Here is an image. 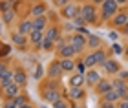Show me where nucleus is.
<instances>
[{"mask_svg": "<svg viewBox=\"0 0 128 108\" xmlns=\"http://www.w3.org/2000/svg\"><path fill=\"white\" fill-rule=\"evenodd\" d=\"M101 99L104 101V103H112V104L119 103V101H123V99H121V95H119V92H117V90H112V92L104 94V95H102Z\"/></svg>", "mask_w": 128, "mask_h": 108, "instance_id": "obj_20", "label": "nucleus"}, {"mask_svg": "<svg viewBox=\"0 0 128 108\" xmlns=\"http://www.w3.org/2000/svg\"><path fill=\"white\" fill-rule=\"evenodd\" d=\"M73 108H84V106H80V104H77V106H73Z\"/></svg>", "mask_w": 128, "mask_h": 108, "instance_id": "obj_38", "label": "nucleus"}, {"mask_svg": "<svg viewBox=\"0 0 128 108\" xmlns=\"http://www.w3.org/2000/svg\"><path fill=\"white\" fill-rule=\"evenodd\" d=\"M68 42L72 44V46H75V48H77V52L80 53L86 46H88V37L82 35V33H72V35L68 37Z\"/></svg>", "mask_w": 128, "mask_h": 108, "instance_id": "obj_4", "label": "nucleus"}, {"mask_svg": "<svg viewBox=\"0 0 128 108\" xmlns=\"http://www.w3.org/2000/svg\"><path fill=\"white\" fill-rule=\"evenodd\" d=\"M57 53H59L60 59H73L79 52H77V48L72 46L70 42H59L57 44Z\"/></svg>", "mask_w": 128, "mask_h": 108, "instance_id": "obj_3", "label": "nucleus"}, {"mask_svg": "<svg viewBox=\"0 0 128 108\" xmlns=\"http://www.w3.org/2000/svg\"><path fill=\"white\" fill-rule=\"evenodd\" d=\"M88 48H90V50H94V52L101 50V48H102L101 37H97V35H88Z\"/></svg>", "mask_w": 128, "mask_h": 108, "instance_id": "obj_23", "label": "nucleus"}, {"mask_svg": "<svg viewBox=\"0 0 128 108\" xmlns=\"http://www.w3.org/2000/svg\"><path fill=\"white\" fill-rule=\"evenodd\" d=\"M101 108H117V106L112 104V103H104V101H101Z\"/></svg>", "mask_w": 128, "mask_h": 108, "instance_id": "obj_35", "label": "nucleus"}, {"mask_svg": "<svg viewBox=\"0 0 128 108\" xmlns=\"http://www.w3.org/2000/svg\"><path fill=\"white\" fill-rule=\"evenodd\" d=\"M11 82H15V70H9L8 64H2V68H0V84H2V88H6Z\"/></svg>", "mask_w": 128, "mask_h": 108, "instance_id": "obj_5", "label": "nucleus"}, {"mask_svg": "<svg viewBox=\"0 0 128 108\" xmlns=\"http://www.w3.org/2000/svg\"><path fill=\"white\" fill-rule=\"evenodd\" d=\"M110 22H112L114 28H126V24H128V13H126V11H119Z\"/></svg>", "mask_w": 128, "mask_h": 108, "instance_id": "obj_11", "label": "nucleus"}, {"mask_svg": "<svg viewBox=\"0 0 128 108\" xmlns=\"http://www.w3.org/2000/svg\"><path fill=\"white\" fill-rule=\"evenodd\" d=\"M68 94H70V99H73V101H80V99L86 97V94H84L82 88H70Z\"/></svg>", "mask_w": 128, "mask_h": 108, "instance_id": "obj_25", "label": "nucleus"}, {"mask_svg": "<svg viewBox=\"0 0 128 108\" xmlns=\"http://www.w3.org/2000/svg\"><path fill=\"white\" fill-rule=\"evenodd\" d=\"M15 18H16V11H15L13 8L2 11V22H4V24H11Z\"/></svg>", "mask_w": 128, "mask_h": 108, "instance_id": "obj_24", "label": "nucleus"}, {"mask_svg": "<svg viewBox=\"0 0 128 108\" xmlns=\"http://www.w3.org/2000/svg\"><path fill=\"white\" fill-rule=\"evenodd\" d=\"M108 37L112 38V40H117V38H119V33H117V31H110V33H108Z\"/></svg>", "mask_w": 128, "mask_h": 108, "instance_id": "obj_34", "label": "nucleus"}, {"mask_svg": "<svg viewBox=\"0 0 128 108\" xmlns=\"http://www.w3.org/2000/svg\"><path fill=\"white\" fill-rule=\"evenodd\" d=\"M117 108H128V101H119V103H117Z\"/></svg>", "mask_w": 128, "mask_h": 108, "instance_id": "obj_36", "label": "nucleus"}, {"mask_svg": "<svg viewBox=\"0 0 128 108\" xmlns=\"http://www.w3.org/2000/svg\"><path fill=\"white\" fill-rule=\"evenodd\" d=\"M84 79H86V84H88V86H97L99 82L102 81V77H101V73H99L95 68H92V70H88L84 73Z\"/></svg>", "mask_w": 128, "mask_h": 108, "instance_id": "obj_8", "label": "nucleus"}, {"mask_svg": "<svg viewBox=\"0 0 128 108\" xmlns=\"http://www.w3.org/2000/svg\"><path fill=\"white\" fill-rule=\"evenodd\" d=\"M84 82H86V79H84L82 73H73V75L70 77V81H68L70 88H82Z\"/></svg>", "mask_w": 128, "mask_h": 108, "instance_id": "obj_17", "label": "nucleus"}, {"mask_svg": "<svg viewBox=\"0 0 128 108\" xmlns=\"http://www.w3.org/2000/svg\"><path fill=\"white\" fill-rule=\"evenodd\" d=\"M2 92H4V97L6 99H16V97H20V86L16 82H11L9 86L2 88Z\"/></svg>", "mask_w": 128, "mask_h": 108, "instance_id": "obj_9", "label": "nucleus"}, {"mask_svg": "<svg viewBox=\"0 0 128 108\" xmlns=\"http://www.w3.org/2000/svg\"><path fill=\"white\" fill-rule=\"evenodd\" d=\"M60 66H62L64 73H72L75 68H77V62H75L73 59H60Z\"/></svg>", "mask_w": 128, "mask_h": 108, "instance_id": "obj_22", "label": "nucleus"}, {"mask_svg": "<svg viewBox=\"0 0 128 108\" xmlns=\"http://www.w3.org/2000/svg\"><path fill=\"white\" fill-rule=\"evenodd\" d=\"M28 40H30V37L22 35V33H18V31H13V33H11V42H13L15 46H24Z\"/></svg>", "mask_w": 128, "mask_h": 108, "instance_id": "obj_21", "label": "nucleus"}, {"mask_svg": "<svg viewBox=\"0 0 128 108\" xmlns=\"http://www.w3.org/2000/svg\"><path fill=\"white\" fill-rule=\"evenodd\" d=\"M30 13L35 16V18L46 16V13H48V4H46V2H37V4H33V8L30 9Z\"/></svg>", "mask_w": 128, "mask_h": 108, "instance_id": "obj_10", "label": "nucleus"}, {"mask_svg": "<svg viewBox=\"0 0 128 108\" xmlns=\"http://www.w3.org/2000/svg\"><path fill=\"white\" fill-rule=\"evenodd\" d=\"M51 106H53V108H70V104H68V101L66 99H59V101H55V103L53 104H51Z\"/></svg>", "mask_w": 128, "mask_h": 108, "instance_id": "obj_30", "label": "nucleus"}, {"mask_svg": "<svg viewBox=\"0 0 128 108\" xmlns=\"http://www.w3.org/2000/svg\"><path fill=\"white\" fill-rule=\"evenodd\" d=\"M46 28H48V16L33 18V30H35V31H42V33H46Z\"/></svg>", "mask_w": 128, "mask_h": 108, "instance_id": "obj_19", "label": "nucleus"}, {"mask_svg": "<svg viewBox=\"0 0 128 108\" xmlns=\"http://www.w3.org/2000/svg\"><path fill=\"white\" fill-rule=\"evenodd\" d=\"M99 6H101V18L102 20H112L121 11L119 9V2H115V0H102Z\"/></svg>", "mask_w": 128, "mask_h": 108, "instance_id": "obj_1", "label": "nucleus"}, {"mask_svg": "<svg viewBox=\"0 0 128 108\" xmlns=\"http://www.w3.org/2000/svg\"><path fill=\"white\" fill-rule=\"evenodd\" d=\"M117 77L121 79V81H124V82H128V70H123V72H121V73H119Z\"/></svg>", "mask_w": 128, "mask_h": 108, "instance_id": "obj_33", "label": "nucleus"}, {"mask_svg": "<svg viewBox=\"0 0 128 108\" xmlns=\"http://www.w3.org/2000/svg\"><path fill=\"white\" fill-rule=\"evenodd\" d=\"M44 75V70H42V64H37V70H35V79H37V81H38V79L40 77H42Z\"/></svg>", "mask_w": 128, "mask_h": 108, "instance_id": "obj_31", "label": "nucleus"}, {"mask_svg": "<svg viewBox=\"0 0 128 108\" xmlns=\"http://www.w3.org/2000/svg\"><path fill=\"white\" fill-rule=\"evenodd\" d=\"M102 70L106 72L108 75H119V73L123 72V68H121V62H117L115 59H108L102 64Z\"/></svg>", "mask_w": 128, "mask_h": 108, "instance_id": "obj_7", "label": "nucleus"}, {"mask_svg": "<svg viewBox=\"0 0 128 108\" xmlns=\"http://www.w3.org/2000/svg\"><path fill=\"white\" fill-rule=\"evenodd\" d=\"M60 13L64 18H68V20H75L77 16L80 15V6L79 4H75V2H70L64 9H60Z\"/></svg>", "mask_w": 128, "mask_h": 108, "instance_id": "obj_6", "label": "nucleus"}, {"mask_svg": "<svg viewBox=\"0 0 128 108\" xmlns=\"http://www.w3.org/2000/svg\"><path fill=\"white\" fill-rule=\"evenodd\" d=\"M16 31L22 33V35H26V37H30L31 33H33V20H30V18L20 20V22H18V28H16Z\"/></svg>", "mask_w": 128, "mask_h": 108, "instance_id": "obj_13", "label": "nucleus"}, {"mask_svg": "<svg viewBox=\"0 0 128 108\" xmlns=\"http://www.w3.org/2000/svg\"><path fill=\"white\" fill-rule=\"evenodd\" d=\"M62 66H60V59L59 60H53L50 64V70H48V77L50 79H57V77H60L62 75Z\"/></svg>", "mask_w": 128, "mask_h": 108, "instance_id": "obj_14", "label": "nucleus"}, {"mask_svg": "<svg viewBox=\"0 0 128 108\" xmlns=\"http://www.w3.org/2000/svg\"><path fill=\"white\" fill-rule=\"evenodd\" d=\"M124 55L128 57V44H126V46H124Z\"/></svg>", "mask_w": 128, "mask_h": 108, "instance_id": "obj_37", "label": "nucleus"}, {"mask_svg": "<svg viewBox=\"0 0 128 108\" xmlns=\"http://www.w3.org/2000/svg\"><path fill=\"white\" fill-rule=\"evenodd\" d=\"M112 90H114V84H112V81H110V79H102V81L95 86V92H97L99 95H101V97H102L104 94L112 92Z\"/></svg>", "mask_w": 128, "mask_h": 108, "instance_id": "obj_15", "label": "nucleus"}, {"mask_svg": "<svg viewBox=\"0 0 128 108\" xmlns=\"http://www.w3.org/2000/svg\"><path fill=\"white\" fill-rule=\"evenodd\" d=\"M80 16L86 20V24H97V6L94 2H86L80 6Z\"/></svg>", "mask_w": 128, "mask_h": 108, "instance_id": "obj_2", "label": "nucleus"}, {"mask_svg": "<svg viewBox=\"0 0 128 108\" xmlns=\"http://www.w3.org/2000/svg\"><path fill=\"white\" fill-rule=\"evenodd\" d=\"M46 38L51 40V42H55V44H59V42H60V30H59L57 26L48 28V30H46Z\"/></svg>", "mask_w": 128, "mask_h": 108, "instance_id": "obj_16", "label": "nucleus"}, {"mask_svg": "<svg viewBox=\"0 0 128 108\" xmlns=\"http://www.w3.org/2000/svg\"><path fill=\"white\" fill-rule=\"evenodd\" d=\"M15 82L18 84L20 88L28 84V73L22 70V68H15Z\"/></svg>", "mask_w": 128, "mask_h": 108, "instance_id": "obj_18", "label": "nucleus"}, {"mask_svg": "<svg viewBox=\"0 0 128 108\" xmlns=\"http://www.w3.org/2000/svg\"><path fill=\"white\" fill-rule=\"evenodd\" d=\"M73 22H75V26H79V28H84V26H86V20H84L80 15H79V16H77V18H75Z\"/></svg>", "mask_w": 128, "mask_h": 108, "instance_id": "obj_32", "label": "nucleus"}, {"mask_svg": "<svg viewBox=\"0 0 128 108\" xmlns=\"http://www.w3.org/2000/svg\"><path fill=\"white\" fill-rule=\"evenodd\" d=\"M82 62H84V66H86V70H92L94 66H97V59H95V53L92 52V53H88L82 59Z\"/></svg>", "mask_w": 128, "mask_h": 108, "instance_id": "obj_26", "label": "nucleus"}, {"mask_svg": "<svg viewBox=\"0 0 128 108\" xmlns=\"http://www.w3.org/2000/svg\"><path fill=\"white\" fill-rule=\"evenodd\" d=\"M112 53H114V55H124V48L121 46V44L114 42V44H112Z\"/></svg>", "mask_w": 128, "mask_h": 108, "instance_id": "obj_29", "label": "nucleus"}, {"mask_svg": "<svg viewBox=\"0 0 128 108\" xmlns=\"http://www.w3.org/2000/svg\"><path fill=\"white\" fill-rule=\"evenodd\" d=\"M42 95H44V99L48 101V103H51V104H53L55 101H59V99H60V92H59V90H57L55 86H51V88H44Z\"/></svg>", "mask_w": 128, "mask_h": 108, "instance_id": "obj_12", "label": "nucleus"}, {"mask_svg": "<svg viewBox=\"0 0 128 108\" xmlns=\"http://www.w3.org/2000/svg\"><path fill=\"white\" fill-rule=\"evenodd\" d=\"M95 53V59H97V64H104L108 59H106V52H104V48H101V50H97V52H94Z\"/></svg>", "mask_w": 128, "mask_h": 108, "instance_id": "obj_27", "label": "nucleus"}, {"mask_svg": "<svg viewBox=\"0 0 128 108\" xmlns=\"http://www.w3.org/2000/svg\"><path fill=\"white\" fill-rule=\"evenodd\" d=\"M53 48H57V44H55V42H51V40H48V38H44L42 46H40V50H44V52H51Z\"/></svg>", "mask_w": 128, "mask_h": 108, "instance_id": "obj_28", "label": "nucleus"}]
</instances>
